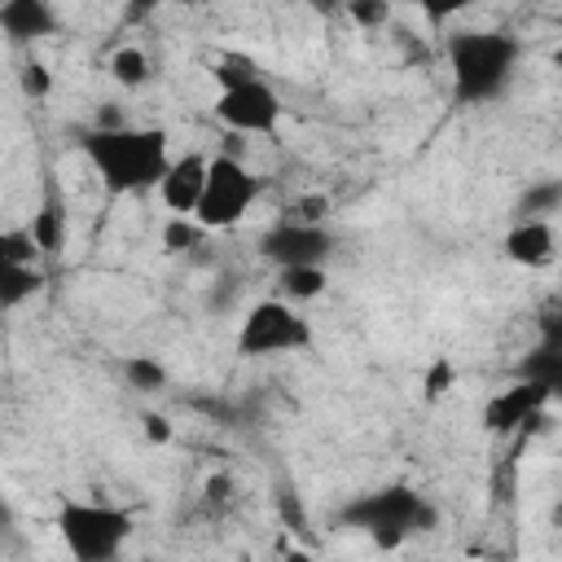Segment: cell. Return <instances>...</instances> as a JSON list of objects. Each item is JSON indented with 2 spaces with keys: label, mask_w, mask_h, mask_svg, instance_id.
Returning a JSON list of instances; mask_svg holds the SVG:
<instances>
[{
  "label": "cell",
  "mask_w": 562,
  "mask_h": 562,
  "mask_svg": "<svg viewBox=\"0 0 562 562\" xmlns=\"http://www.w3.org/2000/svg\"><path fill=\"white\" fill-rule=\"evenodd\" d=\"M83 158L101 176V184L119 198H145L158 189L167 162H171V136L167 127H132V123H97L79 136Z\"/></svg>",
  "instance_id": "1"
},
{
  "label": "cell",
  "mask_w": 562,
  "mask_h": 562,
  "mask_svg": "<svg viewBox=\"0 0 562 562\" xmlns=\"http://www.w3.org/2000/svg\"><path fill=\"white\" fill-rule=\"evenodd\" d=\"M211 79H215L220 88H237V83H246V79H259V66H255L250 57H241V53H224V57L211 66Z\"/></svg>",
  "instance_id": "20"
},
{
  "label": "cell",
  "mask_w": 562,
  "mask_h": 562,
  "mask_svg": "<svg viewBox=\"0 0 562 562\" xmlns=\"http://www.w3.org/2000/svg\"><path fill=\"white\" fill-rule=\"evenodd\" d=\"M259 189H263L259 176L241 158L215 154V158H206V180H202L193 220L206 233H224V228H233V224L246 220V211L259 202Z\"/></svg>",
  "instance_id": "5"
},
{
  "label": "cell",
  "mask_w": 562,
  "mask_h": 562,
  "mask_svg": "<svg viewBox=\"0 0 562 562\" xmlns=\"http://www.w3.org/2000/svg\"><path fill=\"white\" fill-rule=\"evenodd\" d=\"M259 255L272 263V268H290V263H329L334 255V237L325 224H303V220H285L272 224L263 237H259Z\"/></svg>",
  "instance_id": "8"
},
{
  "label": "cell",
  "mask_w": 562,
  "mask_h": 562,
  "mask_svg": "<svg viewBox=\"0 0 562 562\" xmlns=\"http://www.w3.org/2000/svg\"><path fill=\"white\" fill-rule=\"evenodd\" d=\"M325 215H329V198L321 193H307L285 211V220H303V224H325Z\"/></svg>",
  "instance_id": "26"
},
{
  "label": "cell",
  "mask_w": 562,
  "mask_h": 562,
  "mask_svg": "<svg viewBox=\"0 0 562 562\" xmlns=\"http://www.w3.org/2000/svg\"><path fill=\"white\" fill-rule=\"evenodd\" d=\"M342 518H347L351 527L369 531L378 544L395 549L404 536H413V531H430L439 514H435V505H430L422 492H413V487H378V492L351 501Z\"/></svg>",
  "instance_id": "4"
},
{
  "label": "cell",
  "mask_w": 562,
  "mask_h": 562,
  "mask_svg": "<svg viewBox=\"0 0 562 562\" xmlns=\"http://www.w3.org/2000/svg\"><path fill=\"white\" fill-rule=\"evenodd\" d=\"M277 285L285 303H307L329 290V272L325 263H290V268H277Z\"/></svg>",
  "instance_id": "15"
},
{
  "label": "cell",
  "mask_w": 562,
  "mask_h": 562,
  "mask_svg": "<svg viewBox=\"0 0 562 562\" xmlns=\"http://www.w3.org/2000/svg\"><path fill=\"white\" fill-rule=\"evenodd\" d=\"M140 430H145L154 443H171V439H176V430H171L167 417H158V413H145V417H140Z\"/></svg>",
  "instance_id": "27"
},
{
  "label": "cell",
  "mask_w": 562,
  "mask_h": 562,
  "mask_svg": "<svg viewBox=\"0 0 562 562\" xmlns=\"http://www.w3.org/2000/svg\"><path fill=\"white\" fill-rule=\"evenodd\" d=\"M505 255H509V263H518V268H544V263H553V255H558L553 220H544V215H522V220L505 233Z\"/></svg>",
  "instance_id": "12"
},
{
  "label": "cell",
  "mask_w": 562,
  "mask_h": 562,
  "mask_svg": "<svg viewBox=\"0 0 562 562\" xmlns=\"http://www.w3.org/2000/svg\"><path fill=\"white\" fill-rule=\"evenodd\" d=\"M448 386H457V369H452V360L439 356V360H430V369L422 373V395H426V400H439Z\"/></svg>",
  "instance_id": "24"
},
{
  "label": "cell",
  "mask_w": 562,
  "mask_h": 562,
  "mask_svg": "<svg viewBox=\"0 0 562 562\" xmlns=\"http://www.w3.org/2000/svg\"><path fill=\"white\" fill-rule=\"evenodd\" d=\"M347 13H351V22H360V26H386L391 0H347Z\"/></svg>",
  "instance_id": "25"
},
{
  "label": "cell",
  "mask_w": 562,
  "mask_h": 562,
  "mask_svg": "<svg viewBox=\"0 0 562 562\" xmlns=\"http://www.w3.org/2000/svg\"><path fill=\"white\" fill-rule=\"evenodd\" d=\"M18 88H22V97L44 101V97L53 92V70H48L40 57H26V61L18 66Z\"/></svg>",
  "instance_id": "21"
},
{
  "label": "cell",
  "mask_w": 562,
  "mask_h": 562,
  "mask_svg": "<svg viewBox=\"0 0 562 562\" xmlns=\"http://www.w3.org/2000/svg\"><path fill=\"white\" fill-rule=\"evenodd\" d=\"M123 378H127V386H136V391H162L167 386V369L154 360V356H127L123 360Z\"/></svg>",
  "instance_id": "19"
},
{
  "label": "cell",
  "mask_w": 562,
  "mask_h": 562,
  "mask_svg": "<svg viewBox=\"0 0 562 562\" xmlns=\"http://www.w3.org/2000/svg\"><path fill=\"white\" fill-rule=\"evenodd\" d=\"M110 79L119 83V88H145L149 79H154V57L140 48V44H119L114 53H110Z\"/></svg>",
  "instance_id": "16"
},
{
  "label": "cell",
  "mask_w": 562,
  "mask_h": 562,
  "mask_svg": "<svg viewBox=\"0 0 562 562\" xmlns=\"http://www.w3.org/2000/svg\"><path fill=\"white\" fill-rule=\"evenodd\" d=\"M549 400H553V391H549V386H540V382H531V378H518L514 386H505L501 395H492V400H487V408H483V426H487V430H496V435L527 430L531 422H540V417H544Z\"/></svg>",
  "instance_id": "9"
},
{
  "label": "cell",
  "mask_w": 562,
  "mask_h": 562,
  "mask_svg": "<svg viewBox=\"0 0 562 562\" xmlns=\"http://www.w3.org/2000/svg\"><path fill=\"white\" fill-rule=\"evenodd\" d=\"M61 18L53 0H0V35L9 44H40L57 35Z\"/></svg>",
  "instance_id": "11"
},
{
  "label": "cell",
  "mask_w": 562,
  "mask_h": 562,
  "mask_svg": "<svg viewBox=\"0 0 562 562\" xmlns=\"http://www.w3.org/2000/svg\"><path fill=\"white\" fill-rule=\"evenodd\" d=\"M281 114H285V105L263 75L246 79L237 88H220V97H215V119L237 136H272L281 127Z\"/></svg>",
  "instance_id": "7"
},
{
  "label": "cell",
  "mask_w": 562,
  "mask_h": 562,
  "mask_svg": "<svg viewBox=\"0 0 562 562\" xmlns=\"http://www.w3.org/2000/svg\"><path fill=\"white\" fill-rule=\"evenodd\" d=\"M452 92L465 105H492L518 75L522 44L509 31H457L443 44Z\"/></svg>",
  "instance_id": "2"
},
{
  "label": "cell",
  "mask_w": 562,
  "mask_h": 562,
  "mask_svg": "<svg viewBox=\"0 0 562 562\" xmlns=\"http://www.w3.org/2000/svg\"><path fill=\"white\" fill-rule=\"evenodd\" d=\"M430 26H448L452 18H461L465 9H474V0H408Z\"/></svg>",
  "instance_id": "23"
},
{
  "label": "cell",
  "mask_w": 562,
  "mask_h": 562,
  "mask_svg": "<svg viewBox=\"0 0 562 562\" xmlns=\"http://www.w3.org/2000/svg\"><path fill=\"white\" fill-rule=\"evenodd\" d=\"M202 237H206V228H202L193 215H171V220L162 224V250H171V255L193 250Z\"/></svg>",
  "instance_id": "18"
},
{
  "label": "cell",
  "mask_w": 562,
  "mask_h": 562,
  "mask_svg": "<svg viewBox=\"0 0 562 562\" xmlns=\"http://www.w3.org/2000/svg\"><path fill=\"white\" fill-rule=\"evenodd\" d=\"M9 527H13V509H9V505H4V501H0V536H4V531H9Z\"/></svg>",
  "instance_id": "29"
},
{
  "label": "cell",
  "mask_w": 562,
  "mask_h": 562,
  "mask_svg": "<svg viewBox=\"0 0 562 562\" xmlns=\"http://www.w3.org/2000/svg\"><path fill=\"white\" fill-rule=\"evenodd\" d=\"M66 228H70V224H66V202H61L57 184H44V198H40V206H35V215H31V224H26V233L35 237L40 255H61Z\"/></svg>",
  "instance_id": "13"
},
{
  "label": "cell",
  "mask_w": 562,
  "mask_h": 562,
  "mask_svg": "<svg viewBox=\"0 0 562 562\" xmlns=\"http://www.w3.org/2000/svg\"><path fill=\"white\" fill-rule=\"evenodd\" d=\"M40 290H44V272H40V263H26V259H0V312H18V307H26Z\"/></svg>",
  "instance_id": "14"
},
{
  "label": "cell",
  "mask_w": 562,
  "mask_h": 562,
  "mask_svg": "<svg viewBox=\"0 0 562 562\" xmlns=\"http://www.w3.org/2000/svg\"><path fill=\"white\" fill-rule=\"evenodd\" d=\"M558 202H562V180H540V184L527 189V198H522V215H544V220H553Z\"/></svg>",
  "instance_id": "22"
},
{
  "label": "cell",
  "mask_w": 562,
  "mask_h": 562,
  "mask_svg": "<svg viewBox=\"0 0 562 562\" xmlns=\"http://www.w3.org/2000/svg\"><path fill=\"white\" fill-rule=\"evenodd\" d=\"M518 373L531 378V382H540V386H549V391H558L562 386V338L549 334L536 351H527V360H522Z\"/></svg>",
  "instance_id": "17"
},
{
  "label": "cell",
  "mask_w": 562,
  "mask_h": 562,
  "mask_svg": "<svg viewBox=\"0 0 562 562\" xmlns=\"http://www.w3.org/2000/svg\"><path fill=\"white\" fill-rule=\"evenodd\" d=\"M312 342V325L307 316L277 299H259L246 307L241 325H237V351L241 356H285V351H303Z\"/></svg>",
  "instance_id": "6"
},
{
  "label": "cell",
  "mask_w": 562,
  "mask_h": 562,
  "mask_svg": "<svg viewBox=\"0 0 562 562\" xmlns=\"http://www.w3.org/2000/svg\"><path fill=\"white\" fill-rule=\"evenodd\" d=\"M162 0H127V18L136 22V18H145V13H154Z\"/></svg>",
  "instance_id": "28"
},
{
  "label": "cell",
  "mask_w": 562,
  "mask_h": 562,
  "mask_svg": "<svg viewBox=\"0 0 562 562\" xmlns=\"http://www.w3.org/2000/svg\"><path fill=\"white\" fill-rule=\"evenodd\" d=\"M57 536L79 562H110L132 536V509L110 501H66L57 509Z\"/></svg>",
  "instance_id": "3"
},
{
  "label": "cell",
  "mask_w": 562,
  "mask_h": 562,
  "mask_svg": "<svg viewBox=\"0 0 562 562\" xmlns=\"http://www.w3.org/2000/svg\"><path fill=\"white\" fill-rule=\"evenodd\" d=\"M202 180H206V154L202 149H189V154H180V158L167 162V171H162V180H158L154 193L162 198V206L171 215H193L198 193H202Z\"/></svg>",
  "instance_id": "10"
}]
</instances>
